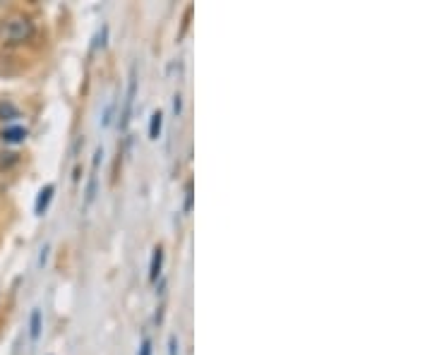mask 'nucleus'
I'll use <instances>...</instances> for the list:
<instances>
[{
	"mask_svg": "<svg viewBox=\"0 0 432 355\" xmlns=\"http://www.w3.org/2000/svg\"><path fill=\"white\" fill-rule=\"evenodd\" d=\"M19 118V108L10 101H0V120L3 123H12V120Z\"/></svg>",
	"mask_w": 432,
	"mask_h": 355,
	"instance_id": "obj_8",
	"label": "nucleus"
},
{
	"mask_svg": "<svg viewBox=\"0 0 432 355\" xmlns=\"http://www.w3.org/2000/svg\"><path fill=\"white\" fill-rule=\"evenodd\" d=\"M135 96H137V70H130V82H128V94H125V106H123V113H120V128L128 130L130 125V115H133V104H135Z\"/></svg>",
	"mask_w": 432,
	"mask_h": 355,
	"instance_id": "obj_2",
	"label": "nucleus"
},
{
	"mask_svg": "<svg viewBox=\"0 0 432 355\" xmlns=\"http://www.w3.org/2000/svg\"><path fill=\"white\" fill-rule=\"evenodd\" d=\"M19 161V157L14 152H0V168H10Z\"/></svg>",
	"mask_w": 432,
	"mask_h": 355,
	"instance_id": "obj_9",
	"label": "nucleus"
},
{
	"mask_svg": "<svg viewBox=\"0 0 432 355\" xmlns=\"http://www.w3.org/2000/svg\"><path fill=\"white\" fill-rule=\"evenodd\" d=\"M34 36V22L24 14H10L0 19V41L5 46H22L32 41Z\"/></svg>",
	"mask_w": 432,
	"mask_h": 355,
	"instance_id": "obj_1",
	"label": "nucleus"
},
{
	"mask_svg": "<svg viewBox=\"0 0 432 355\" xmlns=\"http://www.w3.org/2000/svg\"><path fill=\"white\" fill-rule=\"evenodd\" d=\"M173 113H176V118H181V113H183V96L181 94L173 96Z\"/></svg>",
	"mask_w": 432,
	"mask_h": 355,
	"instance_id": "obj_12",
	"label": "nucleus"
},
{
	"mask_svg": "<svg viewBox=\"0 0 432 355\" xmlns=\"http://www.w3.org/2000/svg\"><path fill=\"white\" fill-rule=\"evenodd\" d=\"M137 355H152V341H149V339H144L142 341V348H139Z\"/></svg>",
	"mask_w": 432,
	"mask_h": 355,
	"instance_id": "obj_14",
	"label": "nucleus"
},
{
	"mask_svg": "<svg viewBox=\"0 0 432 355\" xmlns=\"http://www.w3.org/2000/svg\"><path fill=\"white\" fill-rule=\"evenodd\" d=\"M48 252H51V247L46 245V247H43V250H41V257H38V264H41V266L46 264V260H48Z\"/></svg>",
	"mask_w": 432,
	"mask_h": 355,
	"instance_id": "obj_15",
	"label": "nucleus"
},
{
	"mask_svg": "<svg viewBox=\"0 0 432 355\" xmlns=\"http://www.w3.org/2000/svg\"><path fill=\"white\" fill-rule=\"evenodd\" d=\"M53 192H56V185H43L41 190H38V197H36V204H34V214L36 216H43L46 214V209H48V204H51V199H53Z\"/></svg>",
	"mask_w": 432,
	"mask_h": 355,
	"instance_id": "obj_3",
	"label": "nucleus"
},
{
	"mask_svg": "<svg viewBox=\"0 0 432 355\" xmlns=\"http://www.w3.org/2000/svg\"><path fill=\"white\" fill-rule=\"evenodd\" d=\"M161 130H163V113L161 111H154L152 118H149V139L157 142L161 137Z\"/></svg>",
	"mask_w": 432,
	"mask_h": 355,
	"instance_id": "obj_6",
	"label": "nucleus"
},
{
	"mask_svg": "<svg viewBox=\"0 0 432 355\" xmlns=\"http://www.w3.org/2000/svg\"><path fill=\"white\" fill-rule=\"evenodd\" d=\"M0 139H3L5 144H19L27 139V130H24L22 125H12V128H5L3 133H0Z\"/></svg>",
	"mask_w": 432,
	"mask_h": 355,
	"instance_id": "obj_4",
	"label": "nucleus"
},
{
	"mask_svg": "<svg viewBox=\"0 0 432 355\" xmlns=\"http://www.w3.org/2000/svg\"><path fill=\"white\" fill-rule=\"evenodd\" d=\"M192 199H195V192H192V183L185 185V204H183V211L190 214L192 211Z\"/></svg>",
	"mask_w": 432,
	"mask_h": 355,
	"instance_id": "obj_11",
	"label": "nucleus"
},
{
	"mask_svg": "<svg viewBox=\"0 0 432 355\" xmlns=\"http://www.w3.org/2000/svg\"><path fill=\"white\" fill-rule=\"evenodd\" d=\"M161 266H163V247L157 245L152 255V264H149V281H152V284H157L159 276H161Z\"/></svg>",
	"mask_w": 432,
	"mask_h": 355,
	"instance_id": "obj_5",
	"label": "nucleus"
},
{
	"mask_svg": "<svg viewBox=\"0 0 432 355\" xmlns=\"http://www.w3.org/2000/svg\"><path fill=\"white\" fill-rule=\"evenodd\" d=\"M41 336V310H32V317H29V339L32 341H38Z\"/></svg>",
	"mask_w": 432,
	"mask_h": 355,
	"instance_id": "obj_7",
	"label": "nucleus"
},
{
	"mask_svg": "<svg viewBox=\"0 0 432 355\" xmlns=\"http://www.w3.org/2000/svg\"><path fill=\"white\" fill-rule=\"evenodd\" d=\"M96 197V171H91L89 183H87V204H91Z\"/></svg>",
	"mask_w": 432,
	"mask_h": 355,
	"instance_id": "obj_10",
	"label": "nucleus"
},
{
	"mask_svg": "<svg viewBox=\"0 0 432 355\" xmlns=\"http://www.w3.org/2000/svg\"><path fill=\"white\" fill-rule=\"evenodd\" d=\"M168 355H178V339L176 336L168 339Z\"/></svg>",
	"mask_w": 432,
	"mask_h": 355,
	"instance_id": "obj_13",
	"label": "nucleus"
}]
</instances>
